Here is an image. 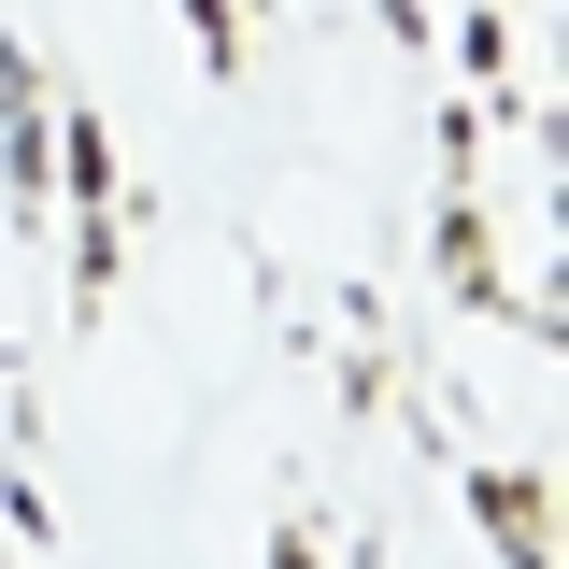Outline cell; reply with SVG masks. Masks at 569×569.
<instances>
[{
  "mask_svg": "<svg viewBox=\"0 0 569 569\" xmlns=\"http://www.w3.org/2000/svg\"><path fill=\"white\" fill-rule=\"evenodd\" d=\"M470 512H485V541H498L512 569H556V527H541L556 485H541V470H470Z\"/></svg>",
  "mask_w": 569,
  "mask_h": 569,
  "instance_id": "cell-1",
  "label": "cell"
},
{
  "mask_svg": "<svg viewBox=\"0 0 569 569\" xmlns=\"http://www.w3.org/2000/svg\"><path fill=\"white\" fill-rule=\"evenodd\" d=\"M441 271H456V299L470 313H512V271H498V228H485V200L456 186V213H441Z\"/></svg>",
  "mask_w": 569,
  "mask_h": 569,
  "instance_id": "cell-2",
  "label": "cell"
},
{
  "mask_svg": "<svg viewBox=\"0 0 569 569\" xmlns=\"http://www.w3.org/2000/svg\"><path fill=\"white\" fill-rule=\"evenodd\" d=\"M186 29H200V71L228 86V71H242V43H257V0H186Z\"/></svg>",
  "mask_w": 569,
  "mask_h": 569,
  "instance_id": "cell-3",
  "label": "cell"
},
{
  "mask_svg": "<svg viewBox=\"0 0 569 569\" xmlns=\"http://www.w3.org/2000/svg\"><path fill=\"white\" fill-rule=\"evenodd\" d=\"M58 186L86 213H114V129H100V114H71V171H58Z\"/></svg>",
  "mask_w": 569,
  "mask_h": 569,
  "instance_id": "cell-4",
  "label": "cell"
},
{
  "mask_svg": "<svg viewBox=\"0 0 569 569\" xmlns=\"http://www.w3.org/2000/svg\"><path fill=\"white\" fill-rule=\"evenodd\" d=\"M100 299H114V228L86 213V242H71V313H100Z\"/></svg>",
  "mask_w": 569,
  "mask_h": 569,
  "instance_id": "cell-5",
  "label": "cell"
},
{
  "mask_svg": "<svg viewBox=\"0 0 569 569\" xmlns=\"http://www.w3.org/2000/svg\"><path fill=\"white\" fill-rule=\"evenodd\" d=\"M456 71H470V86H498V0H470V29H456Z\"/></svg>",
  "mask_w": 569,
  "mask_h": 569,
  "instance_id": "cell-6",
  "label": "cell"
},
{
  "mask_svg": "<svg viewBox=\"0 0 569 569\" xmlns=\"http://www.w3.org/2000/svg\"><path fill=\"white\" fill-rule=\"evenodd\" d=\"M313 556H328V541H313V527L284 512V527H271V569H313Z\"/></svg>",
  "mask_w": 569,
  "mask_h": 569,
  "instance_id": "cell-7",
  "label": "cell"
}]
</instances>
